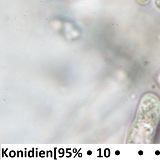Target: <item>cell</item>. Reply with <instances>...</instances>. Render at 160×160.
<instances>
[{
  "instance_id": "obj_2",
  "label": "cell",
  "mask_w": 160,
  "mask_h": 160,
  "mask_svg": "<svg viewBox=\"0 0 160 160\" xmlns=\"http://www.w3.org/2000/svg\"><path fill=\"white\" fill-rule=\"evenodd\" d=\"M140 6H145L150 3L151 0H135Z\"/></svg>"
},
{
  "instance_id": "obj_3",
  "label": "cell",
  "mask_w": 160,
  "mask_h": 160,
  "mask_svg": "<svg viewBox=\"0 0 160 160\" xmlns=\"http://www.w3.org/2000/svg\"><path fill=\"white\" fill-rule=\"evenodd\" d=\"M154 3H155L156 8L160 10V0H155Z\"/></svg>"
},
{
  "instance_id": "obj_9",
  "label": "cell",
  "mask_w": 160,
  "mask_h": 160,
  "mask_svg": "<svg viewBox=\"0 0 160 160\" xmlns=\"http://www.w3.org/2000/svg\"><path fill=\"white\" fill-rule=\"evenodd\" d=\"M77 149H74V150H73V152L74 153H76L77 152Z\"/></svg>"
},
{
  "instance_id": "obj_8",
  "label": "cell",
  "mask_w": 160,
  "mask_h": 160,
  "mask_svg": "<svg viewBox=\"0 0 160 160\" xmlns=\"http://www.w3.org/2000/svg\"><path fill=\"white\" fill-rule=\"evenodd\" d=\"M34 148H33V149H32L33 157H34Z\"/></svg>"
},
{
  "instance_id": "obj_13",
  "label": "cell",
  "mask_w": 160,
  "mask_h": 160,
  "mask_svg": "<svg viewBox=\"0 0 160 160\" xmlns=\"http://www.w3.org/2000/svg\"><path fill=\"white\" fill-rule=\"evenodd\" d=\"M25 157H27V155H26L27 152H26V151H25Z\"/></svg>"
},
{
  "instance_id": "obj_15",
  "label": "cell",
  "mask_w": 160,
  "mask_h": 160,
  "mask_svg": "<svg viewBox=\"0 0 160 160\" xmlns=\"http://www.w3.org/2000/svg\"><path fill=\"white\" fill-rule=\"evenodd\" d=\"M48 153H49V152H48V151H47V157H48Z\"/></svg>"
},
{
  "instance_id": "obj_10",
  "label": "cell",
  "mask_w": 160,
  "mask_h": 160,
  "mask_svg": "<svg viewBox=\"0 0 160 160\" xmlns=\"http://www.w3.org/2000/svg\"><path fill=\"white\" fill-rule=\"evenodd\" d=\"M81 149H80V150H79V151H78V152L77 153V154H76V155H75V156H74V158H75V157H76V156H77V154H78V153L79 152V151H80V150H81Z\"/></svg>"
},
{
  "instance_id": "obj_11",
  "label": "cell",
  "mask_w": 160,
  "mask_h": 160,
  "mask_svg": "<svg viewBox=\"0 0 160 160\" xmlns=\"http://www.w3.org/2000/svg\"><path fill=\"white\" fill-rule=\"evenodd\" d=\"M3 154H4V152H3V149H2V157H3Z\"/></svg>"
},
{
  "instance_id": "obj_4",
  "label": "cell",
  "mask_w": 160,
  "mask_h": 160,
  "mask_svg": "<svg viewBox=\"0 0 160 160\" xmlns=\"http://www.w3.org/2000/svg\"><path fill=\"white\" fill-rule=\"evenodd\" d=\"M33 154V152L32 151H29L28 152V155L29 157H31V156H30V154Z\"/></svg>"
},
{
  "instance_id": "obj_14",
  "label": "cell",
  "mask_w": 160,
  "mask_h": 160,
  "mask_svg": "<svg viewBox=\"0 0 160 160\" xmlns=\"http://www.w3.org/2000/svg\"><path fill=\"white\" fill-rule=\"evenodd\" d=\"M19 151H18V157H19Z\"/></svg>"
},
{
  "instance_id": "obj_16",
  "label": "cell",
  "mask_w": 160,
  "mask_h": 160,
  "mask_svg": "<svg viewBox=\"0 0 160 160\" xmlns=\"http://www.w3.org/2000/svg\"><path fill=\"white\" fill-rule=\"evenodd\" d=\"M36 157H38V152L37 151H36Z\"/></svg>"
},
{
  "instance_id": "obj_5",
  "label": "cell",
  "mask_w": 160,
  "mask_h": 160,
  "mask_svg": "<svg viewBox=\"0 0 160 160\" xmlns=\"http://www.w3.org/2000/svg\"><path fill=\"white\" fill-rule=\"evenodd\" d=\"M87 154L88 155H92V152H91V151H88V152H87Z\"/></svg>"
},
{
  "instance_id": "obj_1",
  "label": "cell",
  "mask_w": 160,
  "mask_h": 160,
  "mask_svg": "<svg viewBox=\"0 0 160 160\" xmlns=\"http://www.w3.org/2000/svg\"><path fill=\"white\" fill-rule=\"evenodd\" d=\"M160 120V100L148 93L139 101L135 117L127 135V143H151Z\"/></svg>"
},
{
  "instance_id": "obj_6",
  "label": "cell",
  "mask_w": 160,
  "mask_h": 160,
  "mask_svg": "<svg viewBox=\"0 0 160 160\" xmlns=\"http://www.w3.org/2000/svg\"><path fill=\"white\" fill-rule=\"evenodd\" d=\"M57 148H54V153H55V156H54V159H56V150Z\"/></svg>"
},
{
  "instance_id": "obj_7",
  "label": "cell",
  "mask_w": 160,
  "mask_h": 160,
  "mask_svg": "<svg viewBox=\"0 0 160 160\" xmlns=\"http://www.w3.org/2000/svg\"><path fill=\"white\" fill-rule=\"evenodd\" d=\"M8 149H6V150H5V152H4V154H5V155H6V157H8V155H7V154H6V151H8Z\"/></svg>"
},
{
  "instance_id": "obj_12",
  "label": "cell",
  "mask_w": 160,
  "mask_h": 160,
  "mask_svg": "<svg viewBox=\"0 0 160 160\" xmlns=\"http://www.w3.org/2000/svg\"><path fill=\"white\" fill-rule=\"evenodd\" d=\"M79 157H82V153H79Z\"/></svg>"
}]
</instances>
